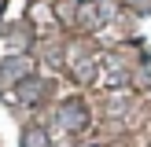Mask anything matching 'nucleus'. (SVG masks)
<instances>
[{
  "instance_id": "423d86ee",
  "label": "nucleus",
  "mask_w": 151,
  "mask_h": 147,
  "mask_svg": "<svg viewBox=\"0 0 151 147\" xmlns=\"http://www.w3.org/2000/svg\"><path fill=\"white\" fill-rule=\"evenodd\" d=\"M0 11H4V0H0Z\"/></svg>"
},
{
  "instance_id": "20e7f679",
  "label": "nucleus",
  "mask_w": 151,
  "mask_h": 147,
  "mask_svg": "<svg viewBox=\"0 0 151 147\" xmlns=\"http://www.w3.org/2000/svg\"><path fill=\"white\" fill-rule=\"evenodd\" d=\"M22 147H48V140H44L41 129H26L22 132Z\"/></svg>"
},
{
  "instance_id": "7ed1b4c3",
  "label": "nucleus",
  "mask_w": 151,
  "mask_h": 147,
  "mask_svg": "<svg viewBox=\"0 0 151 147\" xmlns=\"http://www.w3.org/2000/svg\"><path fill=\"white\" fill-rule=\"evenodd\" d=\"M41 96H44V81H41V77H26V81L19 85V99H22V103H37Z\"/></svg>"
},
{
  "instance_id": "39448f33",
  "label": "nucleus",
  "mask_w": 151,
  "mask_h": 147,
  "mask_svg": "<svg viewBox=\"0 0 151 147\" xmlns=\"http://www.w3.org/2000/svg\"><path fill=\"white\" fill-rule=\"evenodd\" d=\"M133 7H137V11H151V0H129Z\"/></svg>"
},
{
  "instance_id": "f03ea898",
  "label": "nucleus",
  "mask_w": 151,
  "mask_h": 147,
  "mask_svg": "<svg viewBox=\"0 0 151 147\" xmlns=\"http://www.w3.org/2000/svg\"><path fill=\"white\" fill-rule=\"evenodd\" d=\"M29 70H33V63H29L26 55H11V59L0 63V77H4V81H19V85H22L26 77H33Z\"/></svg>"
},
{
  "instance_id": "f257e3e1",
  "label": "nucleus",
  "mask_w": 151,
  "mask_h": 147,
  "mask_svg": "<svg viewBox=\"0 0 151 147\" xmlns=\"http://www.w3.org/2000/svg\"><path fill=\"white\" fill-rule=\"evenodd\" d=\"M59 125L63 129H70V132H81L88 125V107L81 99H66L63 107H59Z\"/></svg>"
}]
</instances>
